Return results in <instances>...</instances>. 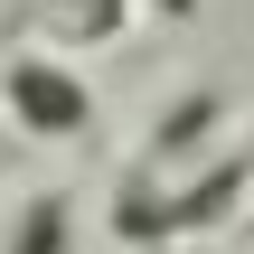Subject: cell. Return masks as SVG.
<instances>
[{"instance_id":"obj_1","label":"cell","mask_w":254,"mask_h":254,"mask_svg":"<svg viewBox=\"0 0 254 254\" xmlns=\"http://www.w3.org/2000/svg\"><path fill=\"white\" fill-rule=\"evenodd\" d=\"M0 123L19 132V141H94V123H104V104H94V85L66 66V57H47V47H19L9 66H0Z\"/></svg>"},{"instance_id":"obj_2","label":"cell","mask_w":254,"mask_h":254,"mask_svg":"<svg viewBox=\"0 0 254 254\" xmlns=\"http://www.w3.org/2000/svg\"><path fill=\"white\" fill-rule=\"evenodd\" d=\"M226 85H189V94H170L160 104V123L141 132V170H189V160H207L217 151V132H226Z\"/></svg>"},{"instance_id":"obj_3","label":"cell","mask_w":254,"mask_h":254,"mask_svg":"<svg viewBox=\"0 0 254 254\" xmlns=\"http://www.w3.org/2000/svg\"><path fill=\"white\" fill-rule=\"evenodd\" d=\"M0 254H85V236H75V198H66V189H28V198H9V217H0Z\"/></svg>"},{"instance_id":"obj_4","label":"cell","mask_w":254,"mask_h":254,"mask_svg":"<svg viewBox=\"0 0 254 254\" xmlns=\"http://www.w3.org/2000/svg\"><path fill=\"white\" fill-rule=\"evenodd\" d=\"M132 19H141V0H38V38H57V47H113V38H132Z\"/></svg>"},{"instance_id":"obj_5","label":"cell","mask_w":254,"mask_h":254,"mask_svg":"<svg viewBox=\"0 0 254 254\" xmlns=\"http://www.w3.org/2000/svg\"><path fill=\"white\" fill-rule=\"evenodd\" d=\"M141 9H151V19H179V28H189V19H198L207 0H141Z\"/></svg>"}]
</instances>
